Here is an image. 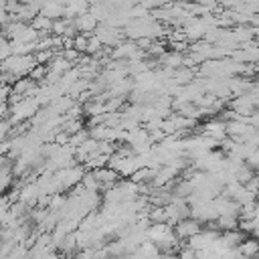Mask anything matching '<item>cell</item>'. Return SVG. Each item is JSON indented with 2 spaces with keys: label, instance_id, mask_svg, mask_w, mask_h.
<instances>
[{
  "label": "cell",
  "instance_id": "obj_1",
  "mask_svg": "<svg viewBox=\"0 0 259 259\" xmlns=\"http://www.w3.org/2000/svg\"><path fill=\"white\" fill-rule=\"evenodd\" d=\"M172 229H174V235H176L180 241H186L190 235H194V233H198V231L202 229V223L188 214V217H184V219H178V221L172 225Z\"/></svg>",
  "mask_w": 259,
  "mask_h": 259
},
{
  "label": "cell",
  "instance_id": "obj_2",
  "mask_svg": "<svg viewBox=\"0 0 259 259\" xmlns=\"http://www.w3.org/2000/svg\"><path fill=\"white\" fill-rule=\"evenodd\" d=\"M91 174L99 182V188H103V190H107L109 186H113L117 182V178H119V174L113 168H109V166H99V168L91 170Z\"/></svg>",
  "mask_w": 259,
  "mask_h": 259
},
{
  "label": "cell",
  "instance_id": "obj_3",
  "mask_svg": "<svg viewBox=\"0 0 259 259\" xmlns=\"http://www.w3.org/2000/svg\"><path fill=\"white\" fill-rule=\"evenodd\" d=\"M73 24L77 28V32H83V34H93L95 26H97V18L87 10V12H81L77 16H73Z\"/></svg>",
  "mask_w": 259,
  "mask_h": 259
},
{
  "label": "cell",
  "instance_id": "obj_4",
  "mask_svg": "<svg viewBox=\"0 0 259 259\" xmlns=\"http://www.w3.org/2000/svg\"><path fill=\"white\" fill-rule=\"evenodd\" d=\"M202 134L208 136V138H212V140H217V142H221V140L227 136V132H225V121H223L221 117H214V119L206 121V123L202 125Z\"/></svg>",
  "mask_w": 259,
  "mask_h": 259
},
{
  "label": "cell",
  "instance_id": "obj_5",
  "mask_svg": "<svg viewBox=\"0 0 259 259\" xmlns=\"http://www.w3.org/2000/svg\"><path fill=\"white\" fill-rule=\"evenodd\" d=\"M38 12L45 14V16H49L51 20H55V18H61V16H63V12H65V4H63L61 0H45Z\"/></svg>",
  "mask_w": 259,
  "mask_h": 259
},
{
  "label": "cell",
  "instance_id": "obj_6",
  "mask_svg": "<svg viewBox=\"0 0 259 259\" xmlns=\"http://www.w3.org/2000/svg\"><path fill=\"white\" fill-rule=\"evenodd\" d=\"M237 249H239V253H241L243 257H255V255L259 253V241H257V237L247 235V237L237 245Z\"/></svg>",
  "mask_w": 259,
  "mask_h": 259
},
{
  "label": "cell",
  "instance_id": "obj_7",
  "mask_svg": "<svg viewBox=\"0 0 259 259\" xmlns=\"http://www.w3.org/2000/svg\"><path fill=\"white\" fill-rule=\"evenodd\" d=\"M51 22H53V20H51L49 16H45V14H40V12H38V14H34V16L30 18V22H28V24H30L32 28H36V30H38V36H40V34L51 32Z\"/></svg>",
  "mask_w": 259,
  "mask_h": 259
},
{
  "label": "cell",
  "instance_id": "obj_8",
  "mask_svg": "<svg viewBox=\"0 0 259 259\" xmlns=\"http://www.w3.org/2000/svg\"><path fill=\"white\" fill-rule=\"evenodd\" d=\"M32 57H34V61H36L38 65H47V63L55 57V51H53V49H36V51L32 53Z\"/></svg>",
  "mask_w": 259,
  "mask_h": 259
},
{
  "label": "cell",
  "instance_id": "obj_9",
  "mask_svg": "<svg viewBox=\"0 0 259 259\" xmlns=\"http://www.w3.org/2000/svg\"><path fill=\"white\" fill-rule=\"evenodd\" d=\"M101 47H103V42L95 36V34H89L87 36V47H85V55H97L99 51H101Z\"/></svg>",
  "mask_w": 259,
  "mask_h": 259
},
{
  "label": "cell",
  "instance_id": "obj_10",
  "mask_svg": "<svg viewBox=\"0 0 259 259\" xmlns=\"http://www.w3.org/2000/svg\"><path fill=\"white\" fill-rule=\"evenodd\" d=\"M45 75H47V65H38V63H36V65L28 71V77H30L34 83H36V81H42Z\"/></svg>",
  "mask_w": 259,
  "mask_h": 259
},
{
  "label": "cell",
  "instance_id": "obj_11",
  "mask_svg": "<svg viewBox=\"0 0 259 259\" xmlns=\"http://www.w3.org/2000/svg\"><path fill=\"white\" fill-rule=\"evenodd\" d=\"M85 47H87V34L77 32V34L73 36V49H77L79 53H85Z\"/></svg>",
  "mask_w": 259,
  "mask_h": 259
}]
</instances>
